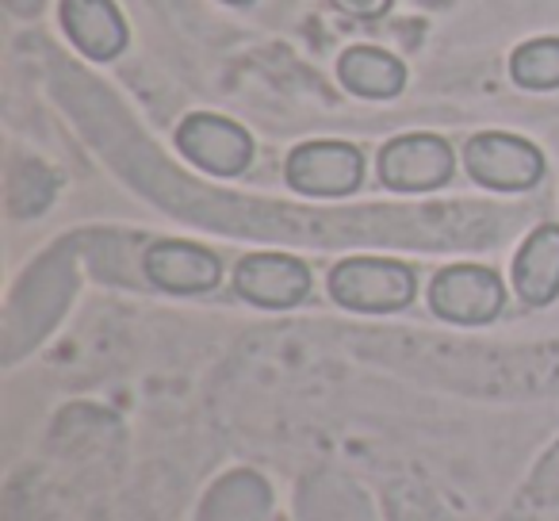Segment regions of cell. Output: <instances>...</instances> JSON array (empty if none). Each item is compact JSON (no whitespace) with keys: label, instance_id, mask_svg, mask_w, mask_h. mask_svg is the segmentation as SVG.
Returning <instances> with one entry per match:
<instances>
[{"label":"cell","instance_id":"cell-8","mask_svg":"<svg viewBox=\"0 0 559 521\" xmlns=\"http://www.w3.org/2000/svg\"><path fill=\"white\" fill-rule=\"evenodd\" d=\"M62 32L88 62H116L131 43L123 12L116 0H62L58 4Z\"/></svg>","mask_w":559,"mask_h":521},{"label":"cell","instance_id":"cell-2","mask_svg":"<svg viewBox=\"0 0 559 521\" xmlns=\"http://www.w3.org/2000/svg\"><path fill=\"white\" fill-rule=\"evenodd\" d=\"M464 169L475 185L495 188V192H528L544 177V154L518 134L483 131L467 139Z\"/></svg>","mask_w":559,"mask_h":521},{"label":"cell","instance_id":"cell-11","mask_svg":"<svg viewBox=\"0 0 559 521\" xmlns=\"http://www.w3.org/2000/svg\"><path fill=\"white\" fill-rule=\"evenodd\" d=\"M337 81L360 100H391L403 93L406 66L380 47H349L337 58Z\"/></svg>","mask_w":559,"mask_h":521},{"label":"cell","instance_id":"cell-14","mask_svg":"<svg viewBox=\"0 0 559 521\" xmlns=\"http://www.w3.org/2000/svg\"><path fill=\"white\" fill-rule=\"evenodd\" d=\"M330 4L353 20H380L391 9V0H330Z\"/></svg>","mask_w":559,"mask_h":521},{"label":"cell","instance_id":"cell-4","mask_svg":"<svg viewBox=\"0 0 559 521\" xmlns=\"http://www.w3.org/2000/svg\"><path fill=\"white\" fill-rule=\"evenodd\" d=\"M284 177L299 196L314 200H337L353 196L365 180V154L353 142H304L288 154Z\"/></svg>","mask_w":559,"mask_h":521},{"label":"cell","instance_id":"cell-15","mask_svg":"<svg viewBox=\"0 0 559 521\" xmlns=\"http://www.w3.org/2000/svg\"><path fill=\"white\" fill-rule=\"evenodd\" d=\"M223 4H253V0H223Z\"/></svg>","mask_w":559,"mask_h":521},{"label":"cell","instance_id":"cell-10","mask_svg":"<svg viewBox=\"0 0 559 521\" xmlns=\"http://www.w3.org/2000/svg\"><path fill=\"white\" fill-rule=\"evenodd\" d=\"M513 292L525 307H548L559 296V223H544L513 257Z\"/></svg>","mask_w":559,"mask_h":521},{"label":"cell","instance_id":"cell-7","mask_svg":"<svg viewBox=\"0 0 559 521\" xmlns=\"http://www.w3.org/2000/svg\"><path fill=\"white\" fill-rule=\"evenodd\" d=\"M234 288L253 307L288 311L311 296V269L292 253H249L234 269Z\"/></svg>","mask_w":559,"mask_h":521},{"label":"cell","instance_id":"cell-9","mask_svg":"<svg viewBox=\"0 0 559 521\" xmlns=\"http://www.w3.org/2000/svg\"><path fill=\"white\" fill-rule=\"evenodd\" d=\"M142 265H146L150 284L173 296H203L223 281V261L192 241H154Z\"/></svg>","mask_w":559,"mask_h":521},{"label":"cell","instance_id":"cell-3","mask_svg":"<svg viewBox=\"0 0 559 521\" xmlns=\"http://www.w3.org/2000/svg\"><path fill=\"white\" fill-rule=\"evenodd\" d=\"M502 281L483 265H449L429 284V311L452 327H487L502 315Z\"/></svg>","mask_w":559,"mask_h":521},{"label":"cell","instance_id":"cell-1","mask_svg":"<svg viewBox=\"0 0 559 521\" xmlns=\"http://www.w3.org/2000/svg\"><path fill=\"white\" fill-rule=\"evenodd\" d=\"M414 269L388 257H349L330 273V299L357 315H391L411 307Z\"/></svg>","mask_w":559,"mask_h":521},{"label":"cell","instance_id":"cell-12","mask_svg":"<svg viewBox=\"0 0 559 521\" xmlns=\"http://www.w3.org/2000/svg\"><path fill=\"white\" fill-rule=\"evenodd\" d=\"M510 78L528 93L559 88V39H528L510 55Z\"/></svg>","mask_w":559,"mask_h":521},{"label":"cell","instance_id":"cell-5","mask_svg":"<svg viewBox=\"0 0 559 521\" xmlns=\"http://www.w3.org/2000/svg\"><path fill=\"white\" fill-rule=\"evenodd\" d=\"M380 180L391 192H433L456 173V154L441 134H399L380 150Z\"/></svg>","mask_w":559,"mask_h":521},{"label":"cell","instance_id":"cell-13","mask_svg":"<svg viewBox=\"0 0 559 521\" xmlns=\"http://www.w3.org/2000/svg\"><path fill=\"white\" fill-rule=\"evenodd\" d=\"M528 498H533L536 506L559 510V441L544 452L540 464H536L533 475H528Z\"/></svg>","mask_w":559,"mask_h":521},{"label":"cell","instance_id":"cell-6","mask_svg":"<svg viewBox=\"0 0 559 521\" xmlns=\"http://www.w3.org/2000/svg\"><path fill=\"white\" fill-rule=\"evenodd\" d=\"M177 150L211 177H238L253 162V139L226 116L195 111L177 127Z\"/></svg>","mask_w":559,"mask_h":521}]
</instances>
